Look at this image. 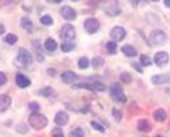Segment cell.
<instances>
[{
  "label": "cell",
  "mask_w": 170,
  "mask_h": 137,
  "mask_svg": "<svg viewBox=\"0 0 170 137\" xmlns=\"http://www.w3.org/2000/svg\"><path fill=\"white\" fill-rule=\"evenodd\" d=\"M112 113H114V119L116 120V122H119V120L122 119V112L118 109H112Z\"/></svg>",
  "instance_id": "4dcf8cb0"
},
{
  "label": "cell",
  "mask_w": 170,
  "mask_h": 137,
  "mask_svg": "<svg viewBox=\"0 0 170 137\" xmlns=\"http://www.w3.org/2000/svg\"><path fill=\"white\" fill-rule=\"evenodd\" d=\"M68 120H70V117H68V115L65 112H58L56 115V117H54V122L58 126H65L68 123Z\"/></svg>",
  "instance_id": "7c38bea8"
},
{
  "label": "cell",
  "mask_w": 170,
  "mask_h": 137,
  "mask_svg": "<svg viewBox=\"0 0 170 137\" xmlns=\"http://www.w3.org/2000/svg\"><path fill=\"white\" fill-rule=\"evenodd\" d=\"M122 52H124L126 57H135V55L138 54L135 47H132V45H124L122 47Z\"/></svg>",
  "instance_id": "d6986e66"
},
{
  "label": "cell",
  "mask_w": 170,
  "mask_h": 137,
  "mask_svg": "<svg viewBox=\"0 0 170 137\" xmlns=\"http://www.w3.org/2000/svg\"><path fill=\"white\" fill-rule=\"evenodd\" d=\"M153 116H155V120H158V122H164L167 117V113L164 109H158L153 113Z\"/></svg>",
  "instance_id": "ac0fdd59"
},
{
  "label": "cell",
  "mask_w": 170,
  "mask_h": 137,
  "mask_svg": "<svg viewBox=\"0 0 170 137\" xmlns=\"http://www.w3.org/2000/svg\"><path fill=\"white\" fill-rule=\"evenodd\" d=\"M40 21H41V24H44V26H51L53 24V18H51V16H43Z\"/></svg>",
  "instance_id": "f1b7e54d"
},
{
  "label": "cell",
  "mask_w": 170,
  "mask_h": 137,
  "mask_svg": "<svg viewBox=\"0 0 170 137\" xmlns=\"http://www.w3.org/2000/svg\"><path fill=\"white\" fill-rule=\"evenodd\" d=\"M167 82H170V73L152 76V83H155V85H163V83H167Z\"/></svg>",
  "instance_id": "8fae6325"
},
{
  "label": "cell",
  "mask_w": 170,
  "mask_h": 137,
  "mask_svg": "<svg viewBox=\"0 0 170 137\" xmlns=\"http://www.w3.org/2000/svg\"><path fill=\"white\" fill-rule=\"evenodd\" d=\"M109 92H111V96L114 97L115 101L118 102H126V97H125L124 95V91H122V86L119 85V83H114V85L109 88Z\"/></svg>",
  "instance_id": "3957f363"
},
{
  "label": "cell",
  "mask_w": 170,
  "mask_h": 137,
  "mask_svg": "<svg viewBox=\"0 0 170 137\" xmlns=\"http://www.w3.org/2000/svg\"><path fill=\"white\" fill-rule=\"evenodd\" d=\"M152 58H149L148 55H140V64L142 65H145V67H148V65H150L152 64Z\"/></svg>",
  "instance_id": "83f0119b"
},
{
  "label": "cell",
  "mask_w": 170,
  "mask_h": 137,
  "mask_svg": "<svg viewBox=\"0 0 170 137\" xmlns=\"http://www.w3.org/2000/svg\"><path fill=\"white\" fill-rule=\"evenodd\" d=\"M167 92H169V93H170V89H167Z\"/></svg>",
  "instance_id": "f6af8a7d"
},
{
  "label": "cell",
  "mask_w": 170,
  "mask_h": 137,
  "mask_svg": "<svg viewBox=\"0 0 170 137\" xmlns=\"http://www.w3.org/2000/svg\"><path fill=\"white\" fill-rule=\"evenodd\" d=\"M37 93L41 95V96H51V95L54 93V89L51 88V86H46V88H43V89H38Z\"/></svg>",
  "instance_id": "44dd1931"
},
{
  "label": "cell",
  "mask_w": 170,
  "mask_h": 137,
  "mask_svg": "<svg viewBox=\"0 0 170 137\" xmlns=\"http://www.w3.org/2000/svg\"><path fill=\"white\" fill-rule=\"evenodd\" d=\"M90 59H88L87 57H82V58H80V61H78V67L81 68V69H87L88 67H90Z\"/></svg>",
  "instance_id": "603a6c76"
},
{
  "label": "cell",
  "mask_w": 170,
  "mask_h": 137,
  "mask_svg": "<svg viewBox=\"0 0 170 137\" xmlns=\"http://www.w3.org/2000/svg\"><path fill=\"white\" fill-rule=\"evenodd\" d=\"M91 125H92V127H94V129H96V130H99V131H104V130H105V129L102 127V126L99 125V123H96V122H92Z\"/></svg>",
  "instance_id": "d590c367"
},
{
  "label": "cell",
  "mask_w": 170,
  "mask_h": 137,
  "mask_svg": "<svg viewBox=\"0 0 170 137\" xmlns=\"http://www.w3.org/2000/svg\"><path fill=\"white\" fill-rule=\"evenodd\" d=\"M13 0H2V4H9V3H12Z\"/></svg>",
  "instance_id": "f35d334b"
},
{
  "label": "cell",
  "mask_w": 170,
  "mask_h": 137,
  "mask_svg": "<svg viewBox=\"0 0 170 137\" xmlns=\"http://www.w3.org/2000/svg\"><path fill=\"white\" fill-rule=\"evenodd\" d=\"M47 72H48L50 75H54V73H56V71H54V69H51V68H50V69L47 71Z\"/></svg>",
  "instance_id": "ab89813d"
},
{
  "label": "cell",
  "mask_w": 170,
  "mask_h": 137,
  "mask_svg": "<svg viewBox=\"0 0 170 137\" xmlns=\"http://www.w3.org/2000/svg\"><path fill=\"white\" fill-rule=\"evenodd\" d=\"M74 37H75V28L71 24H65L61 28V38L64 41H71L74 40Z\"/></svg>",
  "instance_id": "5b68a950"
},
{
  "label": "cell",
  "mask_w": 170,
  "mask_h": 137,
  "mask_svg": "<svg viewBox=\"0 0 170 137\" xmlns=\"http://www.w3.org/2000/svg\"><path fill=\"white\" fill-rule=\"evenodd\" d=\"M74 48H75V44L71 43V41H64V43L61 44V50L64 52H70V51H72Z\"/></svg>",
  "instance_id": "ffe728a7"
},
{
  "label": "cell",
  "mask_w": 170,
  "mask_h": 137,
  "mask_svg": "<svg viewBox=\"0 0 170 137\" xmlns=\"http://www.w3.org/2000/svg\"><path fill=\"white\" fill-rule=\"evenodd\" d=\"M71 2H78V0H71Z\"/></svg>",
  "instance_id": "ee69618b"
},
{
  "label": "cell",
  "mask_w": 170,
  "mask_h": 137,
  "mask_svg": "<svg viewBox=\"0 0 170 137\" xmlns=\"http://www.w3.org/2000/svg\"><path fill=\"white\" fill-rule=\"evenodd\" d=\"M60 13H61V16L65 18V20H74V18L77 17V12H75L72 7H70V6L61 7Z\"/></svg>",
  "instance_id": "30bf717a"
},
{
  "label": "cell",
  "mask_w": 170,
  "mask_h": 137,
  "mask_svg": "<svg viewBox=\"0 0 170 137\" xmlns=\"http://www.w3.org/2000/svg\"><path fill=\"white\" fill-rule=\"evenodd\" d=\"M53 137H64L62 130H60V129H54L53 130Z\"/></svg>",
  "instance_id": "e575fe53"
},
{
  "label": "cell",
  "mask_w": 170,
  "mask_h": 137,
  "mask_svg": "<svg viewBox=\"0 0 170 137\" xmlns=\"http://www.w3.org/2000/svg\"><path fill=\"white\" fill-rule=\"evenodd\" d=\"M4 41H6L7 44H14L16 41H17V35H14V34H6V37H4Z\"/></svg>",
  "instance_id": "484cf974"
},
{
  "label": "cell",
  "mask_w": 170,
  "mask_h": 137,
  "mask_svg": "<svg viewBox=\"0 0 170 137\" xmlns=\"http://www.w3.org/2000/svg\"><path fill=\"white\" fill-rule=\"evenodd\" d=\"M121 79L124 81L125 83H129L130 81H132V76H130V73H128V72H122L121 73Z\"/></svg>",
  "instance_id": "f546056e"
},
{
  "label": "cell",
  "mask_w": 170,
  "mask_h": 137,
  "mask_svg": "<svg viewBox=\"0 0 170 137\" xmlns=\"http://www.w3.org/2000/svg\"><path fill=\"white\" fill-rule=\"evenodd\" d=\"M91 65H92L95 69H98V68H101L102 65H104V58H101V57H95L92 59V62H91Z\"/></svg>",
  "instance_id": "cb8c5ba5"
},
{
  "label": "cell",
  "mask_w": 170,
  "mask_h": 137,
  "mask_svg": "<svg viewBox=\"0 0 170 137\" xmlns=\"http://www.w3.org/2000/svg\"><path fill=\"white\" fill-rule=\"evenodd\" d=\"M149 40H150V43L153 44V45H160V44H163L164 41L167 40V37L162 30H153L150 33Z\"/></svg>",
  "instance_id": "277c9868"
},
{
  "label": "cell",
  "mask_w": 170,
  "mask_h": 137,
  "mask_svg": "<svg viewBox=\"0 0 170 137\" xmlns=\"http://www.w3.org/2000/svg\"><path fill=\"white\" fill-rule=\"evenodd\" d=\"M132 65L136 68V71H138V72H142V71H143V69H142V67H140L139 64H132Z\"/></svg>",
  "instance_id": "74e56055"
},
{
  "label": "cell",
  "mask_w": 170,
  "mask_h": 137,
  "mask_svg": "<svg viewBox=\"0 0 170 137\" xmlns=\"http://www.w3.org/2000/svg\"><path fill=\"white\" fill-rule=\"evenodd\" d=\"M155 2H156V0H155Z\"/></svg>",
  "instance_id": "c3c4849f"
},
{
  "label": "cell",
  "mask_w": 170,
  "mask_h": 137,
  "mask_svg": "<svg viewBox=\"0 0 170 137\" xmlns=\"http://www.w3.org/2000/svg\"><path fill=\"white\" fill-rule=\"evenodd\" d=\"M22 27L24 28L26 31H28V33H33L34 28H33V21H31L28 17H23L22 18Z\"/></svg>",
  "instance_id": "e0dca14e"
},
{
  "label": "cell",
  "mask_w": 170,
  "mask_h": 137,
  "mask_svg": "<svg viewBox=\"0 0 170 137\" xmlns=\"http://www.w3.org/2000/svg\"><path fill=\"white\" fill-rule=\"evenodd\" d=\"M164 6H166V7H170V0H164Z\"/></svg>",
  "instance_id": "60d3db41"
},
{
  "label": "cell",
  "mask_w": 170,
  "mask_h": 137,
  "mask_svg": "<svg viewBox=\"0 0 170 137\" xmlns=\"http://www.w3.org/2000/svg\"><path fill=\"white\" fill-rule=\"evenodd\" d=\"M92 2H98V0H92Z\"/></svg>",
  "instance_id": "bcb514c9"
},
{
  "label": "cell",
  "mask_w": 170,
  "mask_h": 137,
  "mask_svg": "<svg viewBox=\"0 0 170 137\" xmlns=\"http://www.w3.org/2000/svg\"><path fill=\"white\" fill-rule=\"evenodd\" d=\"M84 27H85V31L88 34H94L98 31L99 28V21L96 18H87L85 23H84Z\"/></svg>",
  "instance_id": "52a82bcc"
},
{
  "label": "cell",
  "mask_w": 170,
  "mask_h": 137,
  "mask_svg": "<svg viewBox=\"0 0 170 137\" xmlns=\"http://www.w3.org/2000/svg\"><path fill=\"white\" fill-rule=\"evenodd\" d=\"M72 88L74 89H90V91H96V92H104L106 89V86L101 82H91V83H72Z\"/></svg>",
  "instance_id": "7a4b0ae2"
},
{
  "label": "cell",
  "mask_w": 170,
  "mask_h": 137,
  "mask_svg": "<svg viewBox=\"0 0 170 137\" xmlns=\"http://www.w3.org/2000/svg\"><path fill=\"white\" fill-rule=\"evenodd\" d=\"M153 61H155V64L158 65V67H164V65H167V62H169V54L164 51L158 52V54L155 55V58H153Z\"/></svg>",
  "instance_id": "9c48e42d"
},
{
  "label": "cell",
  "mask_w": 170,
  "mask_h": 137,
  "mask_svg": "<svg viewBox=\"0 0 170 137\" xmlns=\"http://www.w3.org/2000/svg\"><path fill=\"white\" fill-rule=\"evenodd\" d=\"M10 103H12V99L7 95H0V112H6L9 109Z\"/></svg>",
  "instance_id": "9a60e30c"
},
{
  "label": "cell",
  "mask_w": 170,
  "mask_h": 137,
  "mask_svg": "<svg viewBox=\"0 0 170 137\" xmlns=\"http://www.w3.org/2000/svg\"><path fill=\"white\" fill-rule=\"evenodd\" d=\"M17 61L23 65H30L33 62V57L31 54L24 48H20L19 50V55H17Z\"/></svg>",
  "instance_id": "8992f818"
},
{
  "label": "cell",
  "mask_w": 170,
  "mask_h": 137,
  "mask_svg": "<svg viewBox=\"0 0 170 137\" xmlns=\"http://www.w3.org/2000/svg\"><path fill=\"white\" fill-rule=\"evenodd\" d=\"M28 107H30L33 112H37V110H40V105L36 103V102H31V103L28 105Z\"/></svg>",
  "instance_id": "d6a6232c"
},
{
  "label": "cell",
  "mask_w": 170,
  "mask_h": 137,
  "mask_svg": "<svg viewBox=\"0 0 170 137\" xmlns=\"http://www.w3.org/2000/svg\"><path fill=\"white\" fill-rule=\"evenodd\" d=\"M28 123H30V126H33L34 129L40 130V129L46 127L47 123H48V120H47V117L44 115H41V113L33 112L30 115V117H28Z\"/></svg>",
  "instance_id": "6da1fadb"
},
{
  "label": "cell",
  "mask_w": 170,
  "mask_h": 137,
  "mask_svg": "<svg viewBox=\"0 0 170 137\" xmlns=\"http://www.w3.org/2000/svg\"><path fill=\"white\" fill-rule=\"evenodd\" d=\"M156 137H162V136H156Z\"/></svg>",
  "instance_id": "7dc6e473"
},
{
  "label": "cell",
  "mask_w": 170,
  "mask_h": 137,
  "mask_svg": "<svg viewBox=\"0 0 170 137\" xmlns=\"http://www.w3.org/2000/svg\"><path fill=\"white\" fill-rule=\"evenodd\" d=\"M142 2H145V0H130V3H132L133 6H138V4L142 3Z\"/></svg>",
  "instance_id": "8d00e7d4"
},
{
  "label": "cell",
  "mask_w": 170,
  "mask_h": 137,
  "mask_svg": "<svg viewBox=\"0 0 170 137\" xmlns=\"http://www.w3.org/2000/svg\"><path fill=\"white\" fill-rule=\"evenodd\" d=\"M16 83H17V86H20V88H27L31 82L26 75H23V73H17V75H16Z\"/></svg>",
  "instance_id": "5bb4252c"
},
{
  "label": "cell",
  "mask_w": 170,
  "mask_h": 137,
  "mask_svg": "<svg viewBox=\"0 0 170 137\" xmlns=\"http://www.w3.org/2000/svg\"><path fill=\"white\" fill-rule=\"evenodd\" d=\"M116 43L115 41H109V43H106V51L109 52V54H115L116 52Z\"/></svg>",
  "instance_id": "d4e9b609"
},
{
  "label": "cell",
  "mask_w": 170,
  "mask_h": 137,
  "mask_svg": "<svg viewBox=\"0 0 170 137\" xmlns=\"http://www.w3.org/2000/svg\"><path fill=\"white\" fill-rule=\"evenodd\" d=\"M70 137H84V130L82 129H74V130L70 133Z\"/></svg>",
  "instance_id": "4316f807"
},
{
  "label": "cell",
  "mask_w": 170,
  "mask_h": 137,
  "mask_svg": "<svg viewBox=\"0 0 170 137\" xmlns=\"http://www.w3.org/2000/svg\"><path fill=\"white\" fill-rule=\"evenodd\" d=\"M6 81H7L6 73H4V72H0V86H3L4 83H6Z\"/></svg>",
  "instance_id": "836d02e7"
},
{
  "label": "cell",
  "mask_w": 170,
  "mask_h": 137,
  "mask_svg": "<svg viewBox=\"0 0 170 137\" xmlns=\"http://www.w3.org/2000/svg\"><path fill=\"white\" fill-rule=\"evenodd\" d=\"M3 31H4V28H3V26L0 24V33H3Z\"/></svg>",
  "instance_id": "7bdbcfd3"
},
{
  "label": "cell",
  "mask_w": 170,
  "mask_h": 137,
  "mask_svg": "<svg viewBox=\"0 0 170 137\" xmlns=\"http://www.w3.org/2000/svg\"><path fill=\"white\" fill-rule=\"evenodd\" d=\"M77 78H78V76L75 75L74 72H71V71H65V72L61 73L62 82H64V83H68V85H70V83H74Z\"/></svg>",
  "instance_id": "4fadbf2b"
},
{
  "label": "cell",
  "mask_w": 170,
  "mask_h": 137,
  "mask_svg": "<svg viewBox=\"0 0 170 137\" xmlns=\"http://www.w3.org/2000/svg\"><path fill=\"white\" fill-rule=\"evenodd\" d=\"M27 130H28V127L26 125H19V126H17V131H19V133H22V134L27 133Z\"/></svg>",
  "instance_id": "1f68e13d"
},
{
  "label": "cell",
  "mask_w": 170,
  "mask_h": 137,
  "mask_svg": "<svg viewBox=\"0 0 170 137\" xmlns=\"http://www.w3.org/2000/svg\"><path fill=\"white\" fill-rule=\"evenodd\" d=\"M138 127H139V130L142 131H150V123L148 122V120H139V123H138Z\"/></svg>",
  "instance_id": "7402d4cb"
},
{
  "label": "cell",
  "mask_w": 170,
  "mask_h": 137,
  "mask_svg": "<svg viewBox=\"0 0 170 137\" xmlns=\"http://www.w3.org/2000/svg\"><path fill=\"white\" fill-rule=\"evenodd\" d=\"M51 3H60V2H62V0H50Z\"/></svg>",
  "instance_id": "b9f144b4"
},
{
  "label": "cell",
  "mask_w": 170,
  "mask_h": 137,
  "mask_svg": "<svg viewBox=\"0 0 170 137\" xmlns=\"http://www.w3.org/2000/svg\"><path fill=\"white\" fill-rule=\"evenodd\" d=\"M125 35H126V31H125L124 27H114L111 30V37L115 43L116 41H122L125 38Z\"/></svg>",
  "instance_id": "ba28073f"
},
{
  "label": "cell",
  "mask_w": 170,
  "mask_h": 137,
  "mask_svg": "<svg viewBox=\"0 0 170 137\" xmlns=\"http://www.w3.org/2000/svg\"><path fill=\"white\" fill-rule=\"evenodd\" d=\"M44 48H46L48 52H54V51L57 50V43H56V40H53V38H47L46 43H44Z\"/></svg>",
  "instance_id": "2e32d148"
}]
</instances>
